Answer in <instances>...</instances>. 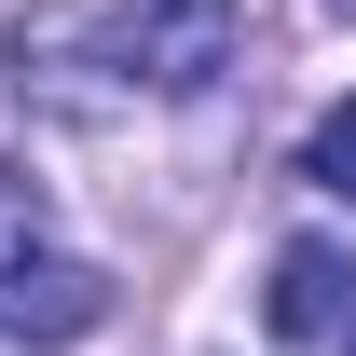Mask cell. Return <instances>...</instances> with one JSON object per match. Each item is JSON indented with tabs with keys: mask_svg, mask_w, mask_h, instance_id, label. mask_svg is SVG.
Segmentation results:
<instances>
[{
	"mask_svg": "<svg viewBox=\"0 0 356 356\" xmlns=\"http://www.w3.org/2000/svg\"><path fill=\"white\" fill-rule=\"evenodd\" d=\"M343 315H356V261L343 247H315V233L274 247V329H288V343H329Z\"/></svg>",
	"mask_w": 356,
	"mask_h": 356,
	"instance_id": "cell-3",
	"label": "cell"
},
{
	"mask_svg": "<svg viewBox=\"0 0 356 356\" xmlns=\"http://www.w3.org/2000/svg\"><path fill=\"white\" fill-rule=\"evenodd\" d=\"M124 69H151L165 96H206L233 69V0H124Z\"/></svg>",
	"mask_w": 356,
	"mask_h": 356,
	"instance_id": "cell-1",
	"label": "cell"
},
{
	"mask_svg": "<svg viewBox=\"0 0 356 356\" xmlns=\"http://www.w3.org/2000/svg\"><path fill=\"white\" fill-rule=\"evenodd\" d=\"M302 178H315V192H329V206H356V96H343V110H329V124H315V151H302Z\"/></svg>",
	"mask_w": 356,
	"mask_h": 356,
	"instance_id": "cell-4",
	"label": "cell"
},
{
	"mask_svg": "<svg viewBox=\"0 0 356 356\" xmlns=\"http://www.w3.org/2000/svg\"><path fill=\"white\" fill-rule=\"evenodd\" d=\"M343 356H356V343H343Z\"/></svg>",
	"mask_w": 356,
	"mask_h": 356,
	"instance_id": "cell-6",
	"label": "cell"
},
{
	"mask_svg": "<svg viewBox=\"0 0 356 356\" xmlns=\"http://www.w3.org/2000/svg\"><path fill=\"white\" fill-rule=\"evenodd\" d=\"M96 315H110V288H96L83 261H55V247H14V261H0V329H14V343H83Z\"/></svg>",
	"mask_w": 356,
	"mask_h": 356,
	"instance_id": "cell-2",
	"label": "cell"
},
{
	"mask_svg": "<svg viewBox=\"0 0 356 356\" xmlns=\"http://www.w3.org/2000/svg\"><path fill=\"white\" fill-rule=\"evenodd\" d=\"M343 14H356V0H343Z\"/></svg>",
	"mask_w": 356,
	"mask_h": 356,
	"instance_id": "cell-5",
	"label": "cell"
}]
</instances>
